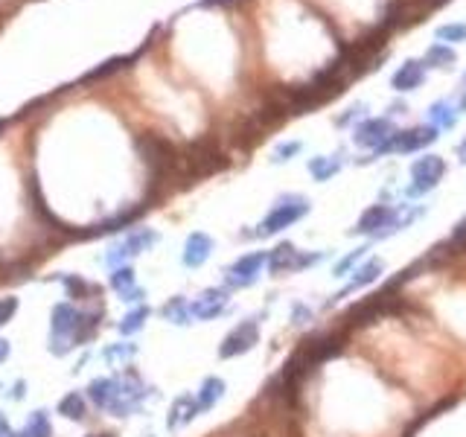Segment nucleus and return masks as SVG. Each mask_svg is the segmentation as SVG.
Returning <instances> with one entry per match:
<instances>
[{
  "label": "nucleus",
  "instance_id": "nucleus-16",
  "mask_svg": "<svg viewBox=\"0 0 466 437\" xmlns=\"http://www.w3.org/2000/svg\"><path fill=\"white\" fill-rule=\"evenodd\" d=\"M58 414L67 417V420H73V423L85 420V414H88V400H85V393H79V391L65 393L62 400H58Z\"/></svg>",
  "mask_w": 466,
  "mask_h": 437
},
{
  "label": "nucleus",
  "instance_id": "nucleus-22",
  "mask_svg": "<svg viewBox=\"0 0 466 437\" xmlns=\"http://www.w3.org/2000/svg\"><path fill=\"white\" fill-rule=\"evenodd\" d=\"M338 169H341L338 157H315V161L309 164V172H312L318 181H326V178H333Z\"/></svg>",
  "mask_w": 466,
  "mask_h": 437
},
{
  "label": "nucleus",
  "instance_id": "nucleus-4",
  "mask_svg": "<svg viewBox=\"0 0 466 437\" xmlns=\"http://www.w3.org/2000/svg\"><path fill=\"white\" fill-rule=\"evenodd\" d=\"M257 341H260V321L251 318V321H242L225 335L219 344V356L222 359H237V356H245Z\"/></svg>",
  "mask_w": 466,
  "mask_h": 437
},
{
  "label": "nucleus",
  "instance_id": "nucleus-5",
  "mask_svg": "<svg viewBox=\"0 0 466 437\" xmlns=\"http://www.w3.org/2000/svg\"><path fill=\"white\" fill-rule=\"evenodd\" d=\"M265 266V254L262 251H251L239 256L225 274V289H248L260 280V268Z\"/></svg>",
  "mask_w": 466,
  "mask_h": 437
},
{
  "label": "nucleus",
  "instance_id": "nucleus-37",
  "mask_svg": "<svg viewBox=\"0 0 466 437\" xmlns=\"http://www.w3.org/2000/svg\"><path fill=\"white\" fill-rule=\"evenodd\" d=\"M425 4H429V6H437V4H446V0H425Z\"/></svg>",
  "mask_w": 466,
  "mask_h": 437
},
{
  "label": "nucleus",
  "instance_id": "nucleus-33",
  "mask_svg": "<svg viewBox=\"0 0 466 437\" xmlns=\"http://www.w3.org/2000/svg\"><path fill=\"white\" fill-rule=\"evenodd\" d=\"M6 396H9V400H15V403H21L24 396H27V382H24V379H21V382H15L12 391H9Z\"/></svg>",
  "mask_w": 466,
  "mask_h": 437
},
{
  "label": "nucleus",
  "instance_id": "nucleus-29",
  "mask_svg": "<svg viewBox=\"0 0 466 437\" xmlns=\"http://www.w3.org/2000/svg\"><path fill=\"white\" fill-rule=\"evenodd\" d=\"M437 35L443 38V41H463V38H466V27H443Z\"/></svg>",
  "mask_w": 466,
  "mask_h": 437
},
{
  "label": "nucleus",
  "instance_id": "nucleus-28",
  "mask_svg": "<svg viewBox=\"0 0 466 437\" xmlns=\"http://www.w3.org/2000/svg\"><path fill=\"white\" fill-rule=\"evenodd\" d=\"M131 62V58H111V62H105L100 70H93L88 79H96V76H105V73H114V70H120L123 65H128Z\"/></svg>",
  "mask_w": 466,
  "mask_h": 437
},
{
  "label": "nucleus",
  "instance_id": "nucleus-13",
  "mask_svg": "<svg viewBox=\"0 0 466 437\" xmlns=\"http://www.w3.org/2000/svg\"><path fill=\"white\" fill-rule=\"evenodd\" d=\"M298 260H300L298 248H295V245H288V242H283V245H277L274 251H271V254L265 256V266H268L271 274H283V271L298 268Z\"/></svg>",
  "mask_w": 466,
  "mask_h": 437
},
{
  "label": "nucleus",
  "instance_id": "nucleus-36",
  "mask_svg": "<svg viewBox=\"0 0 466 437\" xmlns=\"http://www.w3.org/2000/svg\"><path fill=\"white\" fill-rule=\"evenodd\" d=\"M458 152H460V161L466 164V143H460V149H458Z\"/></svg>",
  "mask_w": 466,
  "mask_h": 437
},
{
  "label": "nucleus",
  "instance_id": "nucleus-25",
  "mask_svg": "<svg viewBox=\"0 0 466 437\" xmlns=\"http://www.w3.org/2000/svg\"><path fill=\"white\" fill-rule=\"evenodd\" d=\"M18 312V297H0V327H6Z\"/></svg>",
  "mask_w": 466,
  "mask_h": 437
},
{
  "label": "nucleus",
  "instance_id": "nucleus-8",
  "mask_svg": "<svg viewBox=\"0 0 466 437\" xmlns=\"http://www.w3.org/2000/svg\"><path fill=\"white\" fill-rule=\"evenodd\" d=\"M227 289L225 286H213V289H204L199 294L196 304H189V312L196 321H213V318H222L227 312Z\"/></svg>",
  "mask_w": 466,
  "mask_h": 437
},
{
  "label": "nucleus",
  "instance_id": "nucleus-24",
  "mask_svg": "<svg viewBox=\"0 0 466 437\" xmlns=\"http://www.w3.org/2000/svg\"><path fill=\"white\" fill-rule=\"evenodd\" d=\"M429 62H432V65H437V67H443V65H452V62H455V53H452L449 47H440V44H437V47H432V50H429Z\"/></svg>",
  "mask_w": 466,
  "mask_h": 437
},
{
  "label": "nucleus",
  "instance_id": "nucleus-26",
  "mask_svg": "<svg viewBox=\"0 0 466 437\" xmlns=\"http://www.w3.org/2000/svg\"><path fill=\"white\" fill-rule=\"evenodd\" d=\"M364 251H367V248H356L353 254H347L344 260H341V263L335 266V271H333V274H335V277H344V274H347L350 268H353V266H356L359 260H361V256H364Z\"/></svg>",
  "mask_w": 466,
  "mask_h": 437
},
{
  "label": "nucleus",
  "instance_id": "nucleus-6",
  "mask_svg": "<svg viewBox=\"0 0 466 437\" xmlns=\"http://www.w3.org/2000/svg\"><path fill=\"white\" fill-rule=\"evenodd\" d=\"M161 236H158V230H149V228H138L134 230L128 240L123 242V245H116V248H111L108 251V256H105V263L108 266H116V263H123V260H131V256H138V254H143V251H149L154 242H158Z\"/></svg>",
  "mask_w": 466,
  "mask_h": 437
},
{
  "label": "nucleus",
  "instance_id": "nucleus-17",
  "mask_svg": "<svg viewBox=\"0 0 466 437\" xmlns=\"http://www.w3.org/2000/svg\"><path fill=\"white\" fill-rule=\"evenodd\" d=\"M161 318L164 321H169V324H189L192 321V312H189V304H187V297H181V294H175V297H169V301L164 304V309H161Z\"/></svg>",
  "mask_w": 466,
  "mask_h": 437
},
{
  "label": "nucleus",
  "instance_id": "nucleus-40",
  "mask_svg": "<svg viewBox=\"0 0 466 437\" xmlns=\"http://www.w3.org/2000/svg\"><path fill=\"white\" fill-rule=\"evenodd\" d=\"M463 108H466V96H463Z\"/></svg>",
  "mask_w": 466,
  "mask_h": 437
},
{
  "label": "nucleus",
  "instance_id": "nucleus-38",
  "mask_svg": "<svg viewBox=\"0 0 466 437\" xmlns=\"http://www.w3.org/2000/svg\"><path fill=\"white\" fill-rule=\"evenodd\" d=\"M204 4H227V0H204Z\"/></svg>",
  "mask_w": 466,
  "mask_h": 437
},
{
  "label": "nucleus",
  "instance_id": "nucleus-19",
  "mask_svg": "<svg viewBox=\"0 0 466 437\" xmlns=\"http://www.w3.org/2000/svg\"><path fill=\"white\" fill-rule=\"evenodd\" d=\"M12 437H53V426L47 411H32L21 431H12Z\"/></svg>",
  "mask_w": 466,
  "mask_h": 437
},
{
  "label": "nucleus",
  "instance_id": "nucleus-35",
  "mask_svg": "<svg viewBox=\"0 0 466 437\" xmlns=\"http://www.w3.org/2000/svg\"><path fill=\"white\" fill-rule=\"evenodd\" d=\"M9 359V341L6 339H0V365H4Z\"/></svg>",
  "mask_w": 466,
  "mask_h": 437
},
{
  "label": "nucleus",
  "instance_id": "nucleus-27",
  "mask_svg": "<svg viewBox=\"0 0 466 437\" xmlns=\"http://www.w3.org/2000/svg\"><path fill=\"white\" fill-rule=\"evenodd\" d=\"M432 117H434V123H440L443 129H452L455 126V114L449 105H434L432 108Z\"/></svg>",
  "mask_w": 466,
  "mask_h": 437
},
{
  "label": "nucleus",
  "instance_id": "nucleus-21",
  "mask_svg": "<svg viewBox=\"0 0 466 437\" xmlns=\"http://www.w3.org/2000/svg\"><path fill=\"white\" fill-rule=\"evenodd\" d=\"M146 318H149V306H134L123 321H120V332L123 335H134V332H140L143 324H146Z\"/></svg>",
  "mask_w": 466,
  "mask_h": 437
},
{
  "label": "nucleus",
  "instance_id": "nucleus-18",
  "mask_svg": "<svg viewBox=\"0 0 466 437\" xmlns=\"http://www.w3.org/2000/svg\"><path fill=\"white\" fill-rule=\"evenodd\" d=\"M422 70H425L422 62H405V65L397 70V76H394V88H397V91H411V88H417V85L422 82Z\"/></svg>",
  "mask_w": 466,
  "mask_h": 437
},
{
  "label": "nucleus",
  "instance_id": "nucleus-7",
  "mask_svg": "<svg viewBox=\"0 0 466 437\" xmlns=\"http://www.w3.org/2000/svg\"><path fill=\"white\" fill-rule=\"evenodd\" d=\"M443 172H446V164L440 161V157H434V155L420 157V161H414V167H411L414 184H411V190H408V193H411V195H422V193L434 190L437 181L443 178Z\"/></svg>",
  "mask_w": 466,
  "mask_h": 437
},
{
  "label": "nucleus",
  "instance_id": "nucleus-10",
  "mask_svg": "<svg viewBox=\"0 0 466 437\" xmlns=\"http://www.w3.org/2000/svg\"><path fill=\"white\" fill-rule=\"evenodd\" d=\"M210 254H213V240H210V233H189V240L184 245V254H181V263L187 268H201L207 260H210Z\"/></svg>",
  "mask_w": 466,
  "mask_h": 437
},
{
  "label": "nucleus",
  "instance_id": "nucleus-1",
  "mask_svg": "<svg viewBox=\"0 0 466 437\" xmlns=\"http://www.w3.org/2000/svg\"><path fill=\"white\" fill-rule=\"evenodd\" d=\"M138 149L143 155V161L152 167L154 178H158V184H166L172 178H178L181 172L187 175L184 169V157L178 155L169 141H164L161 134H140L138 137Z\"/></svg>",
  "mask_w": 466,
  "mask_h": 437
},
{
  "label": "nucleus",
  "instance_id": "nucleus-2",
  "mask_svg": "<svg viewBox=\"0 0 466 437\" xmlns=\"http://www.w3.org/2000/svg\"><path fill=\"white\" fill-rule=\"evenodd\" d=\"M79 321L82 312L76 309L73 304H55L53 306V321H50V353L53 356H67L76 344V332H79Z\"/></svg>",
  "mask_w": 466,
  "mask_h": 437
},
{
  "label": "nucleus",
  "instance_id": "nucleus-39",
  "mask_svg": "<svg viewBox=\"0 0 466 437\" xmlns=\"http://www.w3.org/2000/svg\"><path fill=\"white\" fill-rule=\"evenodd\" d=\"M88 437H116V434H88Z\"/></svg>",
  "mask_w": 466,
  "mask_h": 437
},
{
  "label": "nucleus",
  "instance_id": "nucleus-9",
  "mask_svg": "<svg viewBox=\"0 0 466 437\" xmlns=\"http://www.w3.org/2000/svg\"><path fill=\"white\" fill-rule=\"evenodd\" d=\"M88 400L100 408V411H111L114 403L120 400V379L116 376H100L88 385Z\"/></svg>",
  "mask_w": 466,
  "mask_h": 437
},
{
  "label": "nucleus",
  "instance_id": "nucleus-12",
  "mask_svg": "<svg viewBox=\"0 0 466 437\" xmlns=\"http://www.w3.org/2000/svg\"><path fill=\"white\" fill-rule=\"evenodd\" d=\"M387 134H391V123H387V120H367V123H361L356 129V143L379 149L387 141Z\"/></svg>",
  "mask_w": 466,
  "mask_h": 437
},
{
  "label": "nucleus",
  "instance_id": "nucleus-20",
  "mask_svg": "<svg viewBox=\"0 0 466 437\" xmlns=\"http://www.w3.org/2000/svg\"><path fill=\"white\" fill-rule=\"evenodd\" d=\"M108 286L114 289V292H128L131 286H138V274H134V268L131 266H120V268H114V274L108 277Z\"/></svg>",
  "mask_w": 466,
  "mask_h": 437
},
{
  "label": "nucleus",
  "instance_id": "nucleus-3",
  "mask_svg": "<svg viewBox=\"0 0 466 437\" xmlns=\"http://www.w3.org/2000/svg\"><path fill=\"white\" fill-rule=\"evenodd\" d=\"M306 213H309V202H306L303 195H286V198H280V202H277V207L262 218V225H260V230H257L254 236L280 233V230H286L288 225H295L298 218H303Z\"/></svg>",
  "mask_w": 466,
  "mask_h": 437
},
{
  "label": "nucleus",
  "instance_id": "nucleus-23",
  "mask_svg": "<svg viewBox=\"0 0 466 437\" xmlns=\"http://www.w3.org/2000/svg\"><path fill=\"white\" fill-rule=\"evenodd\" d=\"M131 356H138V344H108V347L102 350V359H105L108 365L120 362V359H131Z\"/></svg>",
  "mask_w": 466,
  "mask_h": 437
},
{
  "label": "nucleus",
  "instance_id": "nucleus-32",
  "mask_svg": "<svg viewBox=\"0 0 466 437\" xmlns=\"http://www.w3.org/2000/svg\"><path fill=\"white\" fill-rule=\"evenodd\" d=\"M309 318H312V312H309V306H303V304H295V309H291V324H306Z\"/></svg>",
  "mask_w": 466,
  "mask_h": 437
},
{
  "label": "nucleus",
  "instance_id": "nucleus-30",
  "mask_svg": "<svg viewBox=\"0 0 466 437\" xmlns=\"http://www.w3.org/2000/svg\"><path fill=\"white\" fill-rule=\"evenodd\" d=\"M298 152H300V143H298V141L283 143V146H277V152H274V161H288V157L298 155Z\"/></svg>",
  "mask_w": 466,
  "mask_h": 437
},
{
  "label": "nucleus",
  "instance_id": "nucleus-31",
  "mask_svg": "<svg viewBox=\"0 0 466 437\" xmlns=\"http://www.w3.org/2000/svg\"><path fill=\"white\" fill-rule=\"evenodd\" d=\"M143 297H146V292H143L140 286H131L128 292H123V301H126L128 306H131V304H134V306H140V301H143Z\"/></svg>",
  "mask_w": 466,
  "mask_h": 437
},
{
  "label": "nucleus",
  "instance_id": "nucleus-34",
  "mask_svg": "<svg viewBox=\"0 0 466 437\" xmlns=\"http://www.w3.org/2000/svg\"><path fill=\"white\" fill-rule=\"evenodd\" d=\"M0 437H12V429H9V423H6L4 411H0Z\"/></svg>",
  "mask_w": 466,
  "mask_h": 437
},
{
  "label": "nucleus",
  "instance_id": "nucleus-11",
  "mask_svg": "<svg viewBox=\"0 0 466 437\" xmlns=\"http://www.w3.org/2000/svg\"><path fill=\"white\" fill-rule=\"evenodd\" d=\"M196 417H199V411H196V396L181 393L178 400L169 405L166 426H169V431H178V429H184V426H189L192 420H196Z\"/></svg>",
  "mask_w": 466,
  "mask_h": 437
},
{
  "label": "nucleus",
  "instance_id": "nucleus-15",
  "mask_svg": "<svg viewBox=\"0 0 466 437\" xmlns=\"http://www.w3.org/2000/svg\"><path fill=\"white\" fill-rule=\"evenodd\" d=\"M382 274V260H371V263H364L356 274H353V280H350L335 297H333V301H341V297H347L350 292H356V289H364V286H371L373 280H376V277Z\"/></svg>",
  "mask_w": 466,
  "mask_h": 437
},
{
  "label": "nucleus",
  "instance_id": "nucleus-14",
  "mask_svg": "<svg viewBox=\"0 0 466 437\" xmlns=\"http://www.w3.org/2000/svg\"><path fill=\"white\" fill-rule=\"evenodd\" d=\"M225 391L227 388H225V382L219 379V376H207V379L201 382V388H199V393H196V411L207 414L225 396Z\"/></svg>",
  "mask_w": 466,
  "mask_h": 437
}]
</instances>
